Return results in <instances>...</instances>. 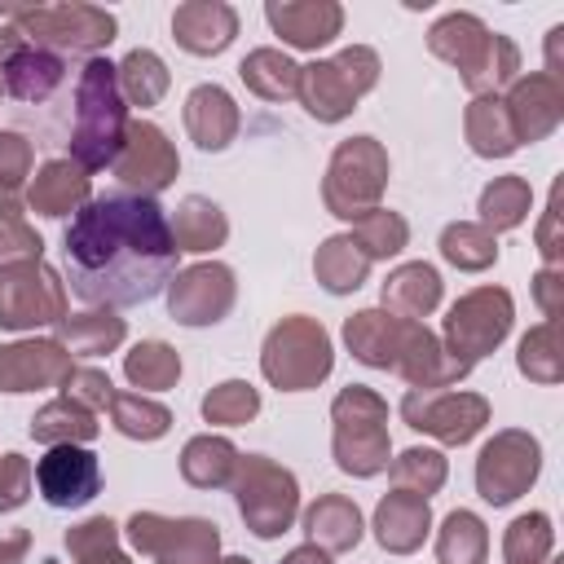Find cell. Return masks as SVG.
Returning <instances> with one entry per match:
<instances>
[{
	"instance_id": "6da1fadb",
	"label": "cell",
	"mask_w": 564,
	"mask_h": 564,
	"mask_svg": "<svg viewBox=\"0 0 564 564\" xmlns=\"http://www.w3.org/2000/svg\"><path fill=\"white\" fill-rule=\"evenodd\" d=\"M66 278L84 304H145L176 269V234L145 194H101L66 225Z\"/></svg>"
},
{
	"instance_id": "7a4b0ae2",
	"label": "cell",
	"mask_w": 564,
	"mask_h": 564,
	"mask_svg": "<svg viewBox=\"0 0 564 564\" xmlns=\"http://www.w3.org/2000/svg\"><path fill=\"white\" fill-rule=\"evenodd\" d=\"M35 485H40L48 507H84L101 489L97 454L75 449V445H57L53 454H44L35 463Z\"/></svg>"
},
{
	"instance_id": "3957f363",
	"label": "cell",
	"mask_w": 564,
	"mask_h": 564,
	"mask_svg": "<svg viewBox=\"0 0 564 564\" xmlns=\"http://www.w3.org/2000/svg\"><path fill=\"white\" fill-rule=\"evenodd\" d=\"M57 79H62V66H57V57H48V53H18V57L9 62V88H13V97H22V101L44 97Z\"/></svg>"
},
{
	"instance_id": "277c9868",
	"label": "cell",
	"mask_w": 564,
	"mask_h": 564,
	"mask_svg": "<svg viewBox=\"0 0 564 564\" xmlns=\"http://www.w3.org/2000/svg\"><path fill=\"white\" fill-rule=\"evenodd\" d=\"M18 476H22L18 454H4V471H0V507H18V502H22V498L13 494V489H22V485H18Z\"/></svg>"
}]
</instances>
